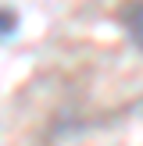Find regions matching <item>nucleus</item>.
<instances>
[{
  "label": "nucleus",
  "instance_id": "obj_1",
  "mask_svg": "<svg viewBox=\"0 0 143 146\" xmlns=\"http://www.w3.org/2000/svg\"><path fill=\"white\" fill-rule=\"evenodd\" d=\"M125 32H129V39L143 50V0H132V4L125 7Z\"/></svg>",
  "mask_w": 143,
  "mask_h": 146
},
{
  "label": "nucleus",
  "instance_id": "obj_2",
  "mask_svg": "<svg viewBox=\"0 0 143 146\" xmlns=\"http://www.w3.org/2000/svg\"><path fill=\"white\" fill-rule=\"evenodd\" d=\"M14 25H18V18H14V11H7V7H0V39L4 36L14 32Z\"/></svg>",
  "mask_w": 143,
  "mask_h": 146
}]
</instances>
